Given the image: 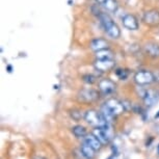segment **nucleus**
Returning <instances> with one entry per match:
<instances>
[{"label":"nucleus","mask_w":159,"mask_h":159,"mask_svg":"<svg viewBox=\"0 0 159 159\" xmlns=\"http://www.w3.org/2000/svg\"><path fill=\"white\" fill-rule=\"evenodd\" d=\"M122 21H123V25H124L127 29H129V30H136L139 26L136 17L131 14L125 15V16L123 17Z\"/></svg>","instance_id":"nucleus-8"},{"label":"nucleus","mask_w":159,"mask_h":159,"mask_svg":"<svg viewBox=\"0 0 159 159\" xmlns=\"http://www.w3.org/2000/svg\"><path fill=\"white\" fill-rule=\"evenodd\" d=\"M96 1L109 11H116L119 7L118 2L116 0H96Z\"/></svg>","instance_id":"nucleus-13"},{"label":"nucleus","mask_w":159,"mask_h":159,"mask_svg":"<svg viewBox=\"0 0 159 159\" xmlns=\"http://www.w3.org/2000/svg\"><path fill=\"white\" fill-rule=\"evenodd\" d=\"M99 98L98 92L93 89H83L78 94V100L83 103H92Z\"/></svg>","instance_id":"nucleus-4"},{"label":"nucleus","mask_w":159,"mask_h":159,"mask_svg":"<svg viewBox=\"0 0 159 159\" xmlns=\"http://www.w3.org/2000/svg\"><path fill=\"white\" fill-rule=\"evenodd\" d=\"M155 80L154 74L150 71H139L134 75V81L139 85H148Z\"/></svg>","instance_id":"nucleus-3"},{"label":"nucleus","mask_w":159,"mask_h":159,"mask_svg":"<svg viewBox=\"0 0 159 159\" xmlns=\"http://www.w3.org/2000/svg\"><path fill=\"white\" fill-rule=\"evenodd\" d=\"M98 17L100 19V22L102 26H103L104 30L106 31V34L112 39H119L120 35H121V30H120L119 26L116 25V23L113 22V20L109 17V15L101 11L98 15Z\"/></svg>","instance_id":"nucleus-1"},{"label":"nucleus","mask_w":159,"mask_h":159,"mask_svg":"<svg viewBox=\"0 0 159 159\" xmlns=\"http://www.w3.org/2000/svg\"><path fill=\"white\" fill-rule=\"evenodd\" d=\"M109 47V44L108 42L106 40H104V39H95V40H93L91 42V48L94 51H100V50H104V49H108Z\"/></svg>","instance_id":"nucleus-11"},{"label":"nucleus","mask_w":159,"mask_h":159,"mask_svg":"<svg viewBox=\"0 0 159 159\" xmlns=\"http://www.w3.org/2000/svg\"><path fill=\"white\" fill-rule=\"evenodd\" d=\"M73 131V134L76 137H85L86 136V130L83 126H75V127L72 129Z\"/></svg>","instance_id":"nucleus-18"},{"label":"nucleus","mask_w":159,"mask_h":159,"mask_svg":"<svg viewBox=\"0 0 159 159\" xmlns=\"http://www.w3.org/2000/svg\"><path fill=\"white\" fill-rule=\"evenodd\" d=\"M116 75L120 77V79L122 80H125L126 78L128 76V72L126 70H122V69H119L118 71H116Z\"/></svg>","instance_id":"nucleus-19"},{"label":"nucleus","mask_w":159,"mask_h":159,"mask_svg":"<svg viewBox=\"0 0 159 159\" xmlns=\"http://www.w3.org/2000/svg\"><path fill=\"white\" fill-rule=\"evenodd\" d=\"M97 59H113V53L109 49H104L96 52Z\"/></svg>","instance_id":"nucleus-16"},{"label":"nucleus","mask_w":159,"mask_h":159,"mask_svg":"<svg viewBox=\"0 0 159 159\" xmlns=\"http://www.w3.org/2000/svg\"><path fill=\"white\" fill-rule=\"evenodd\" d=\"M95 78L93 77V76H91V75H88V76H84V81L85 82H89V83H93L95 81Z\"/></svg>","instance_id":"nucleus-20"},{"label":"nucleus","mask_w":159,"mask_h":159,"mask_svg":"<svg viewBox=\"0 0 159 159\" xmlns=\"http://www.w3.org/2000/svg\"><path fill=\"white\" fill-rule=\"evenodd\" d=\"M80 151H81V154L84 156L86 159H93L95 156V149H93L91 146L88 145L86 143H84L83 145L81 146V149H80Z\"/></svg>","instance_id":"nucleus-15"},{"label":"nucleus","mask_w":159,"mask_h":159,"mask_svg":"<svg viewBox=\"0 0 159 159\" xmlns=\"http://www.w3.org/2000/svg\"><path fill=\"white\" fill-rule=\"evenodd\" d=\"M84 143H86L95 150H99L101 148V145H102L100 140H99L94 134H89V135L86 134V136L84 137Z\"/></svg>","instance_id":"nucleus-14"},{"label":"nucleus","mask_w":159,"mask_h":159,"mask_svg":"<svg viewBox=\"0 0 159 159\" xmlns=\"http://www.w3.org/2000/svg\"><path fill=\"white\" fill-rule=\"evenodd\" d=\"M104 105L106 107H108L115 116L121 115V113L124 111V104L119 102L116 99H109V100H107L105 102Z\"/></svg>","instance_id":"nucleus-7"},{"label":"nucleus","mask_w":159,"mask_h":159,"mask_svg":"<svg viewBox=\"0 0 159 159\" xmlns=\"http://www.w3.org/2000/svg\"><path fill=\"white\" fill-rule=\"evenodd\" d=\"M84 120L89 125L96 128H105L106 126H108V123L106 122L102 113L96 110H88L84 115Z\"/></svg>","instance_id":"nucleus-2"},{"label":"nucleus","mask_w":159,"mask_h":159,"mask_svg":"<svg viewBox=\"0 0 159 159\" xmlns=\"http://www.w3.org/2000/svg\"><path fill=\"white\" fill-rule=\"evenodd\" d=\"M99 89L104 95H110L116 91V84L111 80L108 79H102L99 82Z\"/></svg>","instance_id":"nucleus-10"},{"label":"nucleus","mask_w":159,"mask_h":159,"mask_svg":"<svg viewBox=\"0 0 159 159\" xmlns=\"http://www.w3.org/2000/svg\"><path fill=\"white\" fill-rule=\"evenodd\" d=\"M143 22L149 26H158L159 25V11L151 10L146 11L143 15Z\"/></svg>","instance_id":"nucleus-5"},{"label":"nucleus","mask_w":159,"mask_h":159,"mask_svg":"<svg viewBox=\"0 0 159 159\" xmlns=\"http://www.w3.org/2000/svg\"><path fill=\"white\" fill-rule=\"evenodd\" d=\"M145 52L151 57H159V45L156 43H148L145 46Z\"/></svg>","instance_id":"nucleus-12"},{"label":"nucleus","mask_w":159,"mask_h":159,"mask_svg":"<svg viewBox=\"0 0 159 159\" xmlns=\"http://www.w3.org/2000/svg\"><path fill=\"white\" fill-rule=\"evenodd\" d=\"M37 159H44V158H37Z\"/></svg>","instance_id":"nucleus-23"},{"label":"nucleus","mask_w":159,"mask_h":159,"mask_svg":"<svg viewBox=\"0 0 159 159\" xmlns=\"http://www.w3.org/2000/svg\"><path fill=\"white\" fill-rule=\"evenodd\" d=\"M95 69L100 72H108L115 67L113 59H97L95 61Z\"/></svg>","instance_id":"nucleus-9"},{"label":"nucleus","mask_w":159,"mask_h":159,"mask_svg":"<svg viewBox=\"0 0 159 159\" xmlns=\"http://www.w3.org/2000/svg\"><path fill=\"white\" fill-rule=\"evenodd\" d=\"M101 113H102V116H104V119L106 120L107 123L113 122V119H115L116 116L113 115L112 111L108 108V107H106L105 105H103V107H102V110H101Z\"/></svg>","instance_id":"nucleus-17"},{"label":"nucleus","mask_w":159,"mask_h":159,"mask_svg":"<svg viewBox=\"0 0 159 159\" xmlns=\"http://www.w3.org/2000/svg\"><path fill=\"white\" fill-rule=\"evenodd\" d=\"M158 153H159V146H158Z\"/></svg>","instance_id":"nucleus-22"},{"label":"nucleus","mask_w":159,"mask_h":159,"mask_svg":"<svg viewBox=\"0 0 159 159\" xmlns=\"http://www.w3.org/2000/svg\"><path fill=\"white\" fill-rule=\"evenodd\" d=\"M108 159H112V157H109V158H108Z\"/></svg>","instance_id":"nucleus-21"},{"label":"nucleus","mask_w":159,"mask_h":159,"mask_svg":"<svg viewBox=\"0 0 159 159\" xmlns=\"http://www.w3.org/2000/svg\"><path fill=\"white\" fill-rule=\"evenodd\" d=\"M110 127L109 125L105 128H96L94 130V135L100 140L101 143H107L110 139Z\"/></svg>","instance_id":"nucleus-6"}]
</instances>
